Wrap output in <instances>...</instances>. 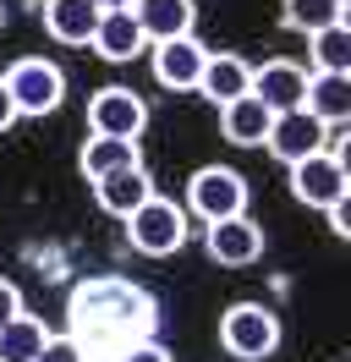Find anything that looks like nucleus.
<instances>
[{
  "label": "nucleus",
  "mask_w": 351,
  "mask_h": 362,
  "mask_svg": "<svg viewBox=\"0 0 351 362\" xmlns=\"http://www.w3.org/2000/svg\"><path fill=\"white\" fill-rule=\"evenodd\" d=\"M17 121H22V115H17V105H11V93H6V83H0V137L11 132Z\"/></svg>",
  "instance_id": "nucleus-27"
},
{
  "label": "nucleus",
  "mask_w": 351,
  "mask_h": 362,
  "mask_svg": "<svg viewBox=\"0 0 351 362\" xmlns=\"http://www.w3.org/2000/svg\"><path fill=\"white\" fill-rule=\"evenodd\" d=\"M203 247L214 258L219 269H247L263 258V226L253 214H231V220H214L203 226Z\"/></svg>",
  "instance_id": "nucleus-8"
},
{
  "label": "nucleus",
  "mask_w": 351,
  "mask_h": 362,
  "mask_svg": "<svg viewBox=\"0 0 351 362\" xmlns=\"http://www.w3.org/2000/svg\"><path fill=\"white\" fill-rule=\"evenodd\" d=\"M143 127H149V99L127 83H110L88 99V132L93 137H137L143 143Z\"/></svg>",
  "instance_id": "nucleus-7"
},
{
  "label": "nucleus",
  "mask_w": 351,
  "mask_h": 362,
  "mask_svg": "<svg viewBox=\"0 0 351 362\" xmlns=\"http://www.w3.org/2000/svg\"><path fill=\"white\" fill-rule=\"evenodd\" d=\"M187 236H192V214L176 204V198H165V192L143 198V204L127 214V242L143 252V258H171V252L187 247Z\"/></svg>",
  "instance_id": "nucleus-2"
},
{
  "label": "nucleus",
  "mask_w": 351,
  "mask_h": 362,
  "mask_svg": "<svg viewBox=\"0 0 351 362\" xmlns=\"http://www.w3.org/2000/svg\"><path fill=\"white\" fill-rule=\"evenodd\" d=\"M280 335H285V329H280V313H275V308H263V302H231V308L219 313V346H225L236 362L275 357Z\"/></svg>",
  "instance_id": "nucleus-3"
},
{
  "label": "nucleus",
  "mask_w": 351,
  "mask_h": 362,
  "mask_svg": "<svg viewBox=\"0 0 351 362\" xmlns=\"http://www.w3.org/2000/svg\"><path fill=\"white\" fill-rule=\"evenodd\" d=\"M307 61L313 71H351V23H329L307 33Z\"/></svg>",
  "instance_id": "nucleus-21"
},
{
  "label": "nucleus",
  "mask_w": 351,
  "mask_h": 362,
  "mask_svg": "<svg viewBox=\"0 0 351 362\" xmlns=\"http://www.w3.org/2000/svg\"><path fill=\"white\" fill-rule=\"evenodd\" d=\"M39 362H93V357H88L71 335H50V340H44V351H39Z\"/></svg>",
  "instance_id": "nucleus-24"
},
{
  "label": "nucleus",
  "mask_w": 351,
  "mask_h": 362,
  "mask_svg": "<svg viewBox=\"0 0 351 362\" xmlns=\"http://www.w3.org/2000/svg\"><path fill=\"white\" fill-rule=\"evenodd\" d=\"M291 170V198L307 209H329L351 198V165H346V148H324V154H307L297 165H285Z\"/></svg>",
  "instance_id": "nucleus-6"
},
{
  "label": "nucleus",
  "mask_w": 351,
  "mask_h": 362,
  "mask_svg": "<svg viewBox=\"0 0 351 362\" xmlns=\"http://www.w3.org/2000/svg\"><path fill=\"white\" fill-rule=\"evenodd\" d=\"M0 83H6V93H11V105H17V115H55L66 105V71L55 66V61H44V55H22V61H11V66L0 71Z\"/></svg>",
  "instance_id": "nucleus-4"
},
{
  "label": "nucleus",
  "mask_w": 351,
  "mask_h": 362,
  "mask_svg": "<svg viewBox=\"0 0 351 362\" xmlns=\"http://www.w3.org/2000/svg\"><path fill=\"white\" fill-rule=\"evenodd\" d=\"M66 335L93 362H110L121 346L159 335V302L137 280H121V274L77 280L66 291Z\"/></svg>",
  "instance_id": "nucleus-1"
},
{
  "label": "nucleus",
  "mask_w": 351,
  "mask_h": 362,
  "mask_svg": "<svg viewBox=\"0 0 351 362\" xmlns=\"http://www.w3.org/2000/svg\"><path fill=\"white\" fill-rule=\"evenodd\" d=\"M143 198H154V176H149V165L110 170V176L93 181V204L105 209V214H115V220H127V214L143 204Z\"/></svg>",
  "instance_id": "nucleus-16"
},
{
  "label": "nucleus",
  "mask_w": 351,
  "mask_h": 362,
  "mask_svg": "<svg viewBox=\"0 0 351 362\" xmlns=\"http://www.w3.org/2000/svg\"><path fill=\"white\" fill-rule=\"evenodd\" d=\"M302 110L318 115L324 127H346L351 121V71H307Z\"/></svg>",
  "instance_id": "nucleus-15"
},
{
  "label": "nucleus",
  "mask_w": 351,
  "mask_h": 362,
  "mask_svg": "<svg viewBox=\"0 0 351 362\" xmlns=\"http://www.w3.org/2000/svg\"><path fill=\"white\" fill-rule=\"evenodd\" d=\"M203 61H209V45H197V33H187V39H165V45H149L154 83H159V88H176V93H197Z\"/></svg>",
  "instance_id": "nucleus-10"
},
{
  "label": "nucleus",
  "mask_w": 351,
  "mask_h": 362,
  "mask_svg": "<svg viewBox=\"0 0 351 362\" xmlns=\"http://www.w3.org/2000/svg\"><path fill=\"white\" fill-rule=\"evenodd\" d=\"M99 28V6L88 0H44V33L55 45H88Z\"/></svg>",
  "instance_id": "nucleus-19"
},
{
  "label": "nucleus",
  "mask_w": 351,
  "mask_h": 362,
  "mask_svg": "<svg viewBox=\"0 0 351 362\" xmlns=\"http://www.w3.org/2000/svg\"><path fill=\"white\" fill-rule=\"evenodd\" d=\"M88 45L99 49V61L127 66V61H137V55L149 49V39H143V28H137L132 11H99V28H93V39H88Z\"/></svg>",
  "instance_id": "nucleus-14"
},
{
  "label": "nucleus",
  "mask_w": 351,
  "mask_h": 362,
  "mask_svg": "<svg viewBox=\"0 0 351 362\" xmlns=\"http://www.w3.org/2000/svg\"><path fill=\"white\" fill-rule=\"evenodd\" d=\"M44 340H50L44 318H33V313H17L11 324H0V362H39Z\"/></svg>",
  "instance_id": "nucleus-20"
},
{
  "label": "nucleus",
  "mask_w": 351,
  "mask_h": 362,
  "mask_svg": "<svg viewBox=\"0 0 351 362\" xmlns=\"http://www.w3.org/2000/svg\"><path fill=\"white\" fill-rule=\"evenodd\" d=\"M280 23L307 39V33H318V28H329V23H346V0H285Z\"/></svg>",
  "instance_id": "nucleus-22"
},
{
  "label": "nucleus",
  "mask_w": 351,
  "mask_h": 362,
  "mask_svg": "<svg viewBox=\"0 0 351 362\" xmlns=\"http://www.w3.org/2000/svg\"><path fill=\"white\" fill-rule=\"evenodd\" d=\"M88 6H99V11H132V0H88Z\"/></svg>",
  "instance_id": "nucleus-28"
},
{
  "label": "nucleus",
  "mask_w": 351,
  "mask_h": 362,
  "mask_svg": "<svg viewBox=\"0 0 351 362\" xmlns=\"http://www.w3.org/2000/svg\"><path fill=\"white\" fill-rule=\"evenodd\" d=\"M269 121H275V115L263 110L253 93H241V99H231V105H219V132H225V143H236V148H263Z\"/></svg>",
  "instance_id": "nucleus-18"
},
{
  "label": "nucleus",
  "mask_w": 351,
  "mask_h": 362,
  "mask_svg": "<svg viewBox=\"0 0 351 362\" xmlns=\"http://www.w3.org/2000/svg\"><path fill=\"white\" fill-rule=\"evenodd\" d=\"M132 165H143V143L137 137H93L88 132L83 154H77V170L88 181L110 176V170H132Z\"/></svg>",
  "instance_id": "nucleus-17"
},
{
  "label": "nucleus",
  "mask_w": 351,
  "mask_h": 362,
  "mask_svg": "<svg viewBox=\"0 0 351 362\" xmlns=\"http://www.w3.org/2000/svg\"><path fill=\"white\" fill-rule=\"evenodd\" d=\"M302 93H307V66L285 61V55H275V61L253 66V99H258L269 115L302 110Z\"/></svg>",
  "instance_id": "nucleus-11"
},
{
  "label": "nucleus",
  "mask_w": 351,
  "mask_h": 362,
  "mask_svg": "<svg viewBox=\"0 0 351 362\" xmlns=\"http://www.w3.org/2000/svg\"><path fill=\"white\" fill-rule=\"evenodd\" d=\"M132 17L149 45H165V39H187L197 28V0H132Z\"/></svg>",
  "instance_id": "nucleus-12"
},
{
  "label": "nucleus",
  "mask_w": 351,
  "mask_h": 362,
  "mask_svg": "<svg viewBox=\"0 0 351 362\" xmlns=\"http://www.w3.org/2000/svg\"><path fill=\"white\" fill-rule=\"evenodd\" d=\"M187 214L214 226V220H231V214H247V176L231 170V165H203L187 181Z\"/></svg>",
  "instance_id": "nucleus-5"
},
{
  "label": "nucleus",
  "mask_w": 351,
  "mask_h": 362,
  "mask_svg": "<svg viewBox=\"0 0 351 362\" xmlns=\"http://www.w3.org/2000/svg\"><path fill=\"white\" fill-rule=\"evenodd\" d=\"M263 148L280 159V165H297V159L324 154V148H329V127L318 121V115H307V110H280L275 121H269Z\"/></svg>",
  "instance_id": "nucleus-9"
},
{
  "label": "nucleus",
  "mask_w": 351,
  "mask_h": 362,
  "mask_svg": "<svg viewBox=\"0 0 351 362\" xmlns=\"http://www.w3.org/2000/svg\"><path fill=\"white\" fill-rule=\"evenodd\" d=\"M110 362H171V351L159 346V335H149V340H132V346H121Z\"/></svg>",
  "instance_id": "nucleus-23"
},
{
  "label": "nucleus",
  "mask_w": 351,
  "mask_h": 362,
  "mask_svg": "<svg viewBox=\"0 0 351 362\" xmlns=\"http://www.w3.org/2000/svg\"><path fill=\"white\" fill-rule=\"evenodd\" d=\"M324 214H329V230H335V236L346 242V236H351V198H340V204H329Z\"/></svg>",
  "instance_id": "nucleus-25"
},
{
  "label": "nucleus",
  "mask_w": 351,
  "mask_h": 362,
  "mask_svg": "<svg viewBox=\"0 0 351 362\" xmlns=\"http://www.w3.org/2000/svg\"><path fill=\"white\" fill-rule=\"evenodd\" d=\"M17 313H22V291L11 286V280H0V324H11Z\"/></svg>",
  "instance_id": "nucleus-26"
},
{
  "label": "nucleus",
  "mask_w": 351,
  "mask_h": 362,
  "mask_svg": "<svg viewBox=\"0 0 351 362\" xmlns=\"http://www.w3.org/2000/svg\"><path fill=\"white\" fill-rule=\"evenodd\" d=\"M197 93H203L209 105H231L241 93H253V61H241L231 49H209L203 77H197Z\"/></svg>",
  "instance_id": "nucleus-13"
}]
</instances>
